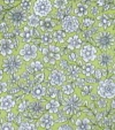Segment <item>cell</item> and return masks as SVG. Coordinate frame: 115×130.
<instances>
[{
  "instance_id": "obj_32",
  "label": "cell",
  "mask_w": 115,
  "mask_h": 130,
  "mask_svg": "<svg viewBox=\"0 0 115 130\" xmlns=\"http://www.w3.org/2000/svg\"><path fill=\"white\" fill-rule=\"evenodd\" d=\"M107 69H105V68H101V67H97L95 66V70H94V73H93V75L92 76L94 77L97 81H100V79H104V78H106V73H107Z\"/></svg>"
},
{
  "instance_id": "obj_7",
  "label": "cell",
  "mask_w": 115,
  "mask_h": 130,
  "mask_svg": "<svg viewBox=\"0 0 115 130\" xmlns=\"http://www.w3.org/2000/svg\"><path fill=\"white\" fill-rule=\"evenodd\" d=\"M16 52L25 63L39 57V48L34 43H21Z\"/></svg>"
},
{
  "instance_id": "obj_5",
  "label": "cell",
  "mask_w": 115,
  "mask_h": 130,
  "mask_svg": "<svg viewBox=\"0 0 115 130\" xmlns=\"http://www.w3.org/2000/svg\"><path fill=\"white\" fill-rule=\"evenodd\" d=\"M62 98H63V100H62L61 104V108L67 114V116L75 115L79 110V108L83 105L84 101V99L77 92L70 94V96H62Z\"/></svg>"
},
{
  "instance_id": "obj_37",
  "label": "cell",
  "mask_w": 115,
  "mask_h": 130,
  "mask_svg": "<svg viewBox=\"0 0 115 130\" xmlns=\"http://www.w3.org/2000/svg\"><path fill=\"white\" fill-rule=\"evenodd\" d=\"M53 129H58V130H70V129H74L73 125L70 124V123H68L67 121H64V122H60V123H55V125H54Z\"/></svg>"
},
{
  "instance_id": "obj_41",
  "label": "cell",
  "mask_w": 115,
  "mask_h": 130,
  "mask_svg": "<svg viewBox=\"0 0 115 130\" xmlns=\"http://www.w3.org/2000/svg\"><path fill=\"white\" fill-rule=\"evenodd\" d=\"M108 5V0H97V6H98L100 9L105 8Z\"/></svg>"
},
{
  "instance_id": "obj_14",
  "label": "cell",
  "mask_w": 115,
  "mask_h": 130,
  "mask_svg": "<svg viewBox=\"0 0 115 130\" xmlns=\"http://www.w3.org/2000/svg\"><path fill=\"white\" fill-rule=\"evenodd\" d=\"M19 30H20V32H19L20 43H31L36 38V36L40 37V34H42V31L38 28H31L27 24H24Z\"/></svg>"
},
{
  "instance_id": "obj_36",
  "label": "cell",
  "mask_w": 115,
  "mask_h": 130,
  "mask_svg": "<svg viewBox=\"0 0 115 130\" xmlns=\"http://www.w3.org/2000/svg\"><path fill=\"white\" fill-rule=\"evenodd\" d=\"M68 61H70V62H78V60H81L79 59V55H78V51H70L69 50V54L67 55V58H66Z\"/></svg>"
},
{
  "instance_id": "obj_6",
  "label": "cell",
  "mask_w": 115,
  "mask_h": 130,
  "mask_svg": "<svg viewBox=\"0 0 115 130\" xmlns=\"http://www.w3.org/2000/svg\"><path fill=\"white\" fill-rule=\"evenodd\" d=\"M94 92L98 94L100 98H105L107 100L114 98L115 96V84H114V77H106L104 79L98 81L95 84Z\"/></svg>"
},
{
  "instance_id": "obj_39",
  "label": "cell",
  "mask_w": 115,
  "mask_h": 130,
  "mask_svg": "<svg viewBox=\"0 0 115 130\" xmlns=\"http://www.w3.org/2000/svg\"><path fill=\"white\" fill-rule=\"evenodd\" d=\"M46 96L48 97V98H56V96H58V88L52 86L50 90L46 89Z\"/></svg>"
},
{
  "instance_id": "obj_1",
  "label": "cell",
  "mask_w": 115,
  "mask_h": 130,
  "mask_svg": "<svg viewBox=\"0 0 115 130\" xmlns=\"http://www.w3.org/2000/svg\"><path fill=\"white\" fill-rule=\"evenodd\" d=\"M0 67L7 76H12L19 75L24 70L25 62L17 54V52H15L7 57H0Z\"/></svg>"
},
{
  "instance_id": "obj_31",
  "label": "cell",
  "mask_w": 115,
  "mask_h": 130,
  "mask_svg": "<svg viewBox=\"0 0 115 130\" xmlns=\"http://www.w3.org/2000/svg\"><path fill=\"white\" fill-rule=\"evenodd\" d=\"M52 4H53V9L58 10H62L66 9L69 7V0H52Z\"/></svg>"
},
{
  "instance_id": "obj_42",
  "label": "cell",
  "mask_w": 115,
  "mask_h": 130,
  "mask_svg": "<svg viewBox=\"0 0 115 130\" xmlns=\"http://www.w3.org/2000/svg\"><path fill=\"white\" fill-rule=\"evenodd\" d=\"M3 10H4V5H3V3H1V0H0V14L3 13Z\"/></svg>"
},
{
  "instance_id": "obj_21",
  "label": "cell",
  "mask_w": 115,
  "mask_h": 130,
  "mask_svg": "<svg viewBox=\"0 0 115 130\" xmlns=\"http://www.w3.org/2000/svg\"><path fill=\"white\" fill-rule=\"evenodd\" d=\"M44 69H45V64L43 63V61L40 60L39 57L27 62V64L24 67V70H27V73L29 75H34V74L38 73L40 70H44Z\"/></svg>"
},
{
  "instance_id": "obj_15",
  "label": "cell",
  "mask_w": 115,
  "mask_h": 130,
  "mask_svg": "<svg viewBox=\"0 0 115 130\" xmlns=\"http://www.w3.org/2000/svg\"><path fill=\"white\" fill-rule=\"evenodd\" d=\"M15 106H16V99L14 98V96L8 92L0 96V110H3L4 113L15 109Z\"/></svg>"
},
{
  "instance_id": "obj_22",
  "label": "cell",
  "mask_w": 115,
  "mask_h": 130,
  "mask_svg": "<svg viewBox=\"0 0 115 130\" xmlns=\"http://www.w3.org/2000/svg\"><path fill=\"white\" fill-rule=\"evenodd\" d=\"M46 86L44 83H34L30 90V98L32 99H43L46 97Z\"/></svg>"
},
{
  "instance_id": "obj_28",
  "label": "cell",
  "mask_w": 115,
  "mask_h": 130,
  "mask_svg": "<svg viewBox=\"0 0 115 130\" xmlns=\"http://www.w3.org/2000/svg\"><path fill=\"white\" fill-rule=\"evenodd\" d=\"M39 21H40V17L38 15L34 14V13H29L27 16V21H25V24L29 25L31 28H38L39 25Z\"/></svg>"
},
{
  "instance_id": "obj_27",
  "label": "cell",
  "mask_w": 115,
  "mask_h": 130,
  "mask_svg": "<svg viewBox=\"0 0 115 130\" xmlns=\"http://www.w3.org/2000/svg\"><path fill=\"white\" fill-rule=\"evenodd\" d=\"M17 129L23 130V129H29V130H35L38 129L37 122L34 120H22L19 124H17Z\"/></svg>"
},
{
  "instance_id": "obj_4",
  "label": "cell",
  "mask_w": 115,
  "mask_h": 130,
  "mask_svg": "<svg viewBox=\"0 0 115 130\" xmlns=\"http://www.w3.org/2000/svg\"><path fill=\"white\" fill-rule=\"evenodd\" d=\"M28 13L24 12L20 6H14V8L9 9L5 16V21L13 30H19L25 24Z\"/></svg>"
},
{
  "instance_id": "obj_9",
  "label": "cell",
  "mask_w": 115,
  "mask_h": 130,
  "mask_svg": "<svg viewBox=\"0 0 115 130\" xmlns=\"http://www.w3.org/2000/svg\"><path fill=\"white\" fill-rule=\"evenodd\" d=\"M81 27V20L73 14H68L62 17L60 28L67 32V34H74L77 32V30Z\"/></svg>"
},
{
  "instance_id": "obj_25",
  "label": "cell",
  "mask_w": 115,
  "mask_h": 130,
  "mask_svg": "<svg viewBox=\"0 0 115 130\" xmlns=\"http://www.w3.org/2000/svg\"><path fill=\"white\" fill-rule=\"evenodd\" d=\"M94 70H95V63H94V61L83 62V64L81 66V75L84 77V78L92 77Z\"/></svg>"
},
{
  "instance_id": "obj_24",
  "label": "cell",
  "mask_w": 115,
  "mask_h": 130,
  "mask_svg": "<svg viewBox=\"0 0 115 130\" xmlns=\"http://www.w3.org/2000/svg\"><path fill=\"white\" fill-rule=\"evenodd\" d=\"M44 108H45V110H46V112H48V113L55 114L56 112L61 108V103H60V101L58 100L56 98H50L48 100L45 101Z\"/></svg>"
},
{
  "instance_id": "obj_34",
  "label": "cell",
  "mask_w": 115,
  "mask_h": 130,
  "mask_svg": "<svg viewBox=\"0 0 115 130\" xmlns=\"http://www.w3.org/2000/svg\"><path fill=\"white\" fill-rule=\"evenodd\" d=\"M32 4H34V0H23V1H21L20 3V7L22 8L24 12H27L28 14L29 13H32Z\"/></svg>"
},
{
  "instance_id": "obj_20",
  "label": "cell",
  "mask_w": 115,
  "mask_h": 130,
  "mask_svg": "<svg viewBox=\"0 0 115 130\" xmlns=\"http://www.w3.org/2000/svg\"><path fill=\"white\" fill-rule=\"evenodd\" d=\"M71 10H73L74 15H75L76 17H78L79 20L90 15L89 14V12H90V7H89L86 4L82 3V1H75V3H73Z\"/></svg>"
},
{
  "instance_id": "obj_11",
  "label": "cell",
  "mask_w": 115,
  "mask_h": 130,
  "mask_svg": "<svg viewBox=\"0 0 115 130\" xmlns=\"http://www.w3.org/2000/svg\"><path fill=\"white\" fill-rule=\"evenodd\" d=\"M67 74L64 73L63 69L61 68H55L52 69L51 71L47 73V78L46 81L50 83L51 86H55V88H60L64 82L67 81Z\"/></svg>"
},
{
  "instance_id": "obj_23",
  "label": "cell",
  "mask_w": 115,
  "mask_h": 130,
  "mask_svg": "<svg viewBox=\"0 0 115 130\" xmlns=\"http://www.w3.org/2000/svg\"><path fill=\"white\" fill-rule=\"evenodd\" d=\"M67 36H68V34H67L64 30H62L60 27H58L56 29H54L53 31H52L53 43L56 45H59V46L64 45V42H66V39H67Z\"/></svg>"
},
{
  "instance_id": "obj_3",
  "label": "cell",
  "mask_w": 115,
  "mask_h": 130,
  "mask_svg": "<svg viewBox=\"0 0 115 130\" xmlns=\"http://www.w3.org/2000/svg\"><path fill=\"white\" fill-rule=\"evenodd\" d=\"M94 42L95 47L99 51H114V28L106 30H98V32L94 35Z\"/></svg>"
},
{
  "instance_id": "obj_38",
  "label": "cell",
  "mask_w": 115,
  "mask_h": 130,
  "mask_svg": "<svg viewBox=\"0 0 115 130\" xmlns=\"http://www.w3.org/2000/svg\"><path fill=\"white\" fill-rule=\"evenodd\" d=\"M94 24V20H92V19H90V17H83L82 19V25L85 28H91L92 25Z\"/></svg>"
},
{
  "instance_id": "obj_30",
  "label": "cell",
  "mask_w": 115,
  "mask_h": 130,
  "mask_svg": "<svg viewBox=\"0 0 115 130\" xmlns=\"http://www.w3.org/2000/svg\"><path fill=\"white\" fill-rule=\"evenodd\" d=\"M10 88V81H9V76H5L3 79H0V96L6 92H8Z\"/></svg>"
},
{
  "instance_id": "obj_19",
  "label": "cell",
  "mask_w": 115,
  "mask_h": 130,
  "mask_svg": "<svg viewBox=\"0 0 115 130\" xmlns=\"http://www.w3.org/2000/svg\"><path fill=\"white\" fill-rule=\"evenodd\" d=\"M58 27H60V25L56 22V20H54V17H51L50 15H47V16L40 17L38 29L42 32H52Z\"/></svg>"
},
{
  "instance_id": "obj_13",
  "label": "cell",
  "mask_w": 115,
  "mask_h": 130,
  "mask_svg": "<svg viewBox=\"0 0 115 130\" xmlns=\"http://www.w3.org/2000/svg\"><path fill=\"white\" fill-rule=\"evenodd\" d=\"M98 54V48L95 47V45H92L90 43L83 44L81 48L78 50V55L79 59L83 62H89V61H94Z\"/></svg>"
},
{
  "instance_id": "obj_40",
  "label": "cell",
  "mask_w": 115,
  "mask_h": 130,
  "mask_svg": "<svg viewBox=\"0 0 115 130\" xmlns=\"http://www.w3.org/2000/svg\"><path fill=\"white\" fill-rule=\"evenodd\" d=\"M4 6H8V7H14V6L17 5L19 0H1Z\"/></svg>"
},
{
  "instance_id": "obj_12",
  "label": "cell",
  "mask_w": 115,
  "mask_h": 130,
  "mask_svg": "<svg viewBox=\"0 0 115 130\" xmlns=\"http://www.w3.org/2000/svg\"><path fill=\"white\" fill-rule=\"evenodd\" d=\"M94 24L98 27L99 30L112 29L114 27V12H101L95 16Z\"/></svg>"
},
{
  "instance_id": "obj_44",
  "label": "cell",
  "mask_w": 115,
  "mask_h": 130,
  "mask_svg": "<svg viewBox=\"0 0 115 130\" xmlns=\"http://www.w3.org/2000/svg\"><path fill=\"white\" fill-rule=\"evenodd\" d=\"M0 36H1V35H0Z\"/></svg>"
},
{
  "instance_id": "obj_17",
  "label": "cell",
  "mask_w": 115,
  "mask_h": 130,
  "mask_svg": "<svg viewBox=\"0 0 115 130\" xmlns=\"http://www.w3.org/2000/svg\"><path fill=\"white\" fill-rule=\"evenodd\" d=\"M70 124L76 130H89V129H92V127H93L92 120L88 115H84V114L77 116L74 121H71Z\"/></svg>"
},
{
  "instance_id": "obj_2",
  "label": "cell",
  "mask_w": 115,
  "mask_h": 130,
  "mask_svg": "<svg viewBox=\"0 0 115 130\" xmlns=\"http://www.w3.org/2000/svg\"><path fill=\"white\" fill-rule=\"evenodd\" d=\"M39 58L45 66H55L63 58V51L61 46L52 43L42 47L39 51Z\"/></svg>"
},
{
  "instance_id": "obj_18",
  "label": "cell",
  "mask_w": 115,
  "mask_h": 130,
  "mask_svg": "<svg viewBox=\"0 0 115 130\" xmlns=\"http://www.w3.org/2000/svg\"><path fill=\"white\" fill-rule=\"evenodd\" d=\"M55 123L56 122L54 119V114H51L48 112H44L37 121L38 129H53Z\"/></svg>"
},
{
  "instance_id": "obj_29",
  "label": "cell",
  "mask_w": 115,
  "mask_h": 130,
  "mask_svg": "<svg viewBox=\"0 0 115 130\" xmlns=\"http://www.w3.org/2000/svg\"><path fill=\"white\" fill-rule=\"evenodd\" d=\"M47 73H48V71H45V69H44V70H40V71H38V73L31 75L32 82H34V83H45V81H46V78H47Z\"/></svg>"
},
{
  "instance_id": "obj_33",
  "label": "cell",
  "mask_w": 115,
  "mask_h": 130,
  "mask_svg": "<svg viewBox=\"0 0 115 130\" xmlns=\"http://www.w3.org/2000/svg\"><path fill=\"white\" fill-rule=\"evenodd\" d=\"M40 40H42L43 45H48L53 43V37H52V32H42L40 34Z\"/></svg>"
},
{
  "instance_id": "obj_43",
  "label": "cell",
  "mask_w": 115,
  "mask_h": 130,
  "mask_svg": "<svg viewBox=\"0 0 115 130\" xmlns=\"http://www.w3.org/2000/svg\"><path fill=\"white\" fill-rule=\"evenodd\" d=\"M69 1H76V0H69Z\"/></svg>"
},
{
  "instance_id": "obj_10",
  "label": "cell",
  "mask_w": 115,
  "mask_h": 130,
  "mask_svg": "<svg viewBox=\"0 0 115 130\" xmlns=\"http://www.w3.org/2000/svg\"><path fill=\"white\" fill-rule=\"evenodd\" d=\"M32 13L38 15L39 17L47 16L53 10L52 0H34L32 4Z\"/></svg>"
},
{
  "instance_id": "obj_16",
  "label": "cell",
  "mask_w": 115,
  "mask_h": 130,
  "mask_svg": "<svg viewBox=\"0 0 115 130\" xmlns=\"http://www.w3.org/2000/svg\"><path fill=\"white\" fill-rule=\"evenodd\" d=\"M83 45V38L79 36L78 34H68L67 39L64 42V46L70 51H78L81 46Z\"/></svg>"
},
{
  "instance_id": "obj_8",
  "label": "cell",
  "mask_w": 115,
  "mask_h": 130,
  "mask_svg": "<svg viewBox=\"0 0 115 130\" xmlns=\"http://www.w3.org/2000/svg\"><path fill=\"white\" fill-rule=\"evenodd\" d=\"M97 67H101L105 69H109L114 67V51H99L97 58L94 60Z\"/></svg>"
},
{
  "instance_id": "obj_35",
  "label": "cell",
  "mask_w": 115,
  "mask_h": 130,
  "mask_svg": "<svg viewBox=\"0 0 115 130\" xmlns=\"http://www.w3.org/2000/svg\"><path fill=\"white\" fill-rule=\"evenodd\" d=\"M0 129H3V130H14V129H17V125L15 124L14 122H12V121L4 120L3 122L0 123Z\"/></svg>"
},
{
  "instance_id": "obj_26",
  "label": "cell",
  "mask_w": 115,
  "mask_h": 130,
  "mask_svg": "<svg viewBox=\"0 0 115 130\" xmlns=\"http://www.w3.org/2000/svg\"><path fill=\"white\" fill-rule=\"evenodd\" d=\"M61 94L62 96H70V94L75 93L76 92V86L74 83H70V82H64L61 86Z\"/></svg>"
}]
</instances>
